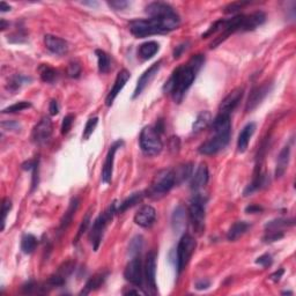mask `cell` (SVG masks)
<instances>
[{
	"instance_id": "18",
	"label": "cell",
	"mask_w": 296,
	"mask_h": 296,
	"mask_svg": "<svg viewBox=\"0 0 296 296\" xmlns=\"http://www.w3.org/2000/svg\"><path fill=\"white\" fill-rule=\"evenodd\" d=\"M156 211L151 205H145L134 215V222L141 228H151L155 224Z\"/></svg>"
},
{
	"instance_id": "13",
	"label": "cell",
	"mask_w": 296,
	"mask_h": 296,
	"mask_svg": "<svg viewBox=\"0 0 296 296\" xmlns=\"http://www.w3.org/2000/svg\"><path fill=\"white\" fill-rule=\"evenodd\" d=\"M124 145L123 140H117L109 147V151L105 156V161L102 169V182L108 184L111 182L112 171H114V163H115V155L118 149Z\"/></svg>"
},
{
	"instance_id": "8",
	"label": "cell",
	"mask_w": 296,
	"mask_h": 296,
	"mask_svg": "<svg viewBox=\"0 0 296 296\" xmlns=\"http://www.w3.org/2000/svg\"><path fill=\"white\" fill-rule=\"evenodd\" d=\"M74 269H75V263H73L71 261H68L66 263H64L63 265H60L59 269L57 270V272L53 273L44 284L46 293L50 290H52V288L64 286L65 283H66L67 278L73 273Z\"/></svg>"
},
{
	"instance_id": "22",
	"label": "cell",
	"mask_w": 296,
	"mask_h": 296,
	"mask_svg": "<svg viewBox=\"0 0 296 296\" xmlns=\"http://www.w3.org/2000/svg\"><path fill=\"white\" fill-rule=\"evenodd\" d=\"M175 12H176V10L174 9L173 6H170L169 3L162 2V1L151 2L148 3L147 7H146V13L148 14L149 17L169 15V14H173Z\"/></svg>"
},
{
	"instance_id": "6",
	"label": "cell",
	"mask_w": 296,
	"mask_h": 296,
	"mask_svg": "<svg viewBox=\"0 0 296 296\" xmlns=\"http://www.w3.org/2000/svg\"><path fill=\"white\" fill-rule=\"evenodd\" d=\"M197 242L190 234H184L181 237L178 246L175 250V258L174 264L177 270V274H180L184 271L186 266H188L190 259H191L193 252L196 250Z\"/></svg>"
},
{
	"instance_id": "34",
	"label": "cell",
	"mask_w": 296,
	"mask_h": 296,
	"mask_svg": "<svg viewBox=\"0 0 296 296\" xmlns=\"http://www.w3.org/2000/svg\"><path fill=\"white\" fill-rule=\"evenodd\" d=\"M38 72L42 81L45 83H53L58 78V71L56 68L51 67L49 64L39 65Z\"/></svg>"
},
{
	"instance_id": "17",
	"label": "cell",
	"mask_w": 296,
	"mask_h": 296,
	"mask_svg": "<svg viewBox=\"0 0 296 296\" xmlns=\"http://www.w3.org/2000/svg\"><path fill=\"white\" fill-rule=\"evenodd\" d=\"M130 78H131V74L127 69L124 68L122 71L118 72V74L116 76L114 86H112V88L107 95V98H105V104H107L108 107H111L112 103H114V101L116 100V97L118 96L120 90L124 88V86L126 85V82L129 81Z\"/></svg>"
},
{
	"instance_id": "57",
	"label": "cell",
	"mask_w": 296,
	"mask_h": 296,
	"mask_svg": "<svg viewBox=\"0 0 296 296\" xmlns=\"http://www.w3.org/2000/svg\"><path fill=\"white\" fill-rule=\"evenodd\" d=\"M82 5H88V6H91V7H96L98 3L96 2V1H93V2H87V1H83V2H81Z\"/></svg>"
},
{
	"instance_id": "12",
	"label": "cell",
	"mask_w": 296,
	"mask_h": 296,
	"mask_svg": "<svg viewBox=\"0 0 296 296\" xmlns=\"http://www.w3.org/2000/svg\"><path fill=\"white\" fill-rule=\"evenodd\" d=\"M273 85L271 82H265L261 86H256L251 89V93L248 98V102L246 104V111L250 112L255 110L259 104L264 101V98L270 94V91L272 90Z\"/></svg>"
},
{
	"instance_id": "3",
	"label": "cell",
	"mask_w": 296,
	"mask_h": 296,
	"mask_svg": "<svg viewBox=\"0 0 296 296\" xmlns=\"http://www.w3.org/2000/svg\"><path fill=\"white\" fill-rule=\"evenodd\" d=\"M175 185H176V181H175L174 170L162 169L155 174L151 183V186L145 193L149 198L158 200L167 196Z\"/></svg>"
},
{
	"instance_id": "53",
	"label": "cell",
	"mask_w": 296,
	"mask_h": 296,
	"mask_svg": "<svg viewBox=\"0 0 296 296\" xmlns=\"http://www.w3.org/2000/svg\"><path fill=\"white\" fill-rule=\"evenodd\" d=\"M284 273H285L284 270H283V269H280L279 271H276L274 273H272L271 276H270L269 279H270V280H272L273 283H278V281H279V280L281 279V277L284 276Z\"/></svg>"
},
{
	"instance_id": "4",
	"label": "cell",
	"mask_w": 296,
	"mask_h": 296,
	"mask_svg": "<svg viewBox=\"0 0 296 296\" xmlns=\"http://www.w3.org/2000/svg\"><path fill=\"white\" fill-rule=\"evenodd\" d=\"M207 197L199 191L196 192L189 204V219L197 234H203L205 229Z\"/></svg>"
},
{
	"instance_id": "51",
	"label": "cell",
	"mask_w": 296,
	"mask_h": 296,
	"mask_svg": "<svg viewBox=\"0 0 296 296\" xmlns=\"http://www.w3.org/2000/svg\"><path fill=\"white\" fill-rule=\"evenodd\" d=\"M49 112L51 116H56L59 112V104L57 100H51L49 104Z\"/></svg>"
},
{
	"instance_id": "29",
	"label": "cell",
	"mask_w": 296,
	"mask_h": 296,
	"mask_svg": "<svg viewBox=\"0 0 296 296\" xmlns=\"http://www.w3.org/2000/svg\"><path fill=\"white\" fill-rule=\"evenodd\" d=\"M250 228V224L247 221H237L234 224L232 227L229 228L227 233V240L230 242L239 240L241 236H243L244 234L248 232V229Z\"/></svg>"
},
{
	"instance_id": "50",
	"label": "cell",
	"mask_w": 296,
	"mask_h": 296,
	"mask_svg": "<svg viewBox=\"0 0 296 296\" xmlns=\"http://www.w3.org/2000/svg\"><path fill=\"white\" fill-rule=\"evenodd\" d=\"M264 211L261 205H257V204H251V205L246 207V213L248 214H257V213H262Z\"/></svg>"
},
{
	"instance_id": "44",
	"label": "cell",
	"mask_w": 296,
	"mask_h": 296,
	"mask_svg": "<svg viewBox=\"0 0 296 296\" xmlns=\"http://www.w3.org/2000/svg\"><path fill=\"white\" fill-rule=\"evenodd\" d=\"M10 210H12V202H10L9 198H5L2 200V205H1V215H2V219H1L2 227H1V229L2 230L5 229L6 219H7V215H8Z\"/></svg>"
},
{
	"instance_id": "46",
	"label": "cell",
	"mask_w": 296,
	"mask_h": 296,
	"mask_svg": "<svg viewBox=\"0 0 296 296\" xmlns=\"http://www.w3.org/2000/svg\"><path fill=\"white\" fill-rule=\"evenodd\" d=\"M249 1H236V2H232L225 8V13L227 14H233L239 12V10L242 8V7L249 5Z\"/></svg>"
},
{
	"instance_id": "21",
	"label": "cell",
	"mask_w": 296,
	"mask_h": 296,
	"mask_svg": "<svg viewBox=\"0 0 296 296\" xmlns=\"http://www.w3.org/2000/svg\"><path fill=\"white\" fill-rule=\"evenodd\" d=\"M266 21V15L262 10H257L249 14V15H244V21L242 25V31H252L264 23Z\"/></svg>"
},
{
	"instance_id": "9",
	"label": "cell",
	"mask_w": 296,
	"mask_h": 296,
	"mask_svg": "<svg viewBox=\"0 0 296 296\" xmlns=\"http://www.w3.org/2000/svg\"><path fill=\"white\" fill-rule=\"evenodd\" d=\"M230 136H221V134H212L205 142L198 147V152L202 155H215L222 149L227 147Z\"/></svg>"
},
{
	"instance_id": "23",
	"label": "cell",
	"mask_w": 296,
	"mask_h": 296,
	"mask_svg": "<svg viewBox=\"0 0 296 296\" xmlns=\"http://www.w3.org/2000/svg\"><path fill=\"white\" fill-rule=\"evenodd\" d=\"M108 276H109L108 271H102L94 274V276L89 278L88 281H87L85 287H83V290L80 292V295H87L91 293V292L97 291L98 288H101L102 285L105 283Z\"/></svg>"
},
{
	"instance_id": "48",
	"label": "cell",
	"mask_w": 296,
	"mask_h": 296,
	"mask_svg": "<svg viewBox=\"0 0 296 296\" xmlns=\"http://www.w3.org/2000/svg\"><path fill=\"white\" fill-rule=\"evenodd\" d=\"M131 5L129 1H125V0H114V1H108V6L111 7L112 9L115 10H123L127 8Z\"/></svg>"
},
{
	"instance_id": "39",
	"label": "cell",
	"mask_w": 296,
	"mask_h": 296,
	"mask_svg": "<svg viewBox=\"0 0 296 296\" xmlns=\"http://www.w3.org/2000/svg\"><path fill=\"white\" fill-rule=\"evenodd\" d=\"M31 108V103L28 101H20L16 102L9 107H7L5 109H2V114H15V112H20L23 111L25 109Z\"/></svg>"
},
{
	"instance_id": "56",
	"label": "cell",
	"mask_w": 296,
	"mask_h": 296,
	"mask_svg": "<svg viewBox=\"0 0 296 296\" xmlns=\"http://www.w3.org/2000/svg\"><path fill=\"white\" fill-rule=\"evenodd\" d=\"M124 294L125 295H131V294H137V295H139V294H144L142 293V292H140L139 290H137V291H134V290H129L127 292H124Z\"/></svg>"
},
{
	"instance_id": "25",
	"label": "cell",
	"mask_w": 296,
	"mask_h": 296,
	"mask_svg": "<svg viewBox=\"0 0 296 296\" xmlns=\"http://www.w3.org/2000/svg\"><path fill=\"white\" fill-rule=\"evenodd\" d=\"M255 131H256L255 123H248L247 125L243 127L239 136V139H237V151H239V153H244L247 151Z\"/></svg>"
},
{
	"instance_id": "20",
	"label": "cell",
	"mask_w": 296,
	"mask_h": 296,
	"mask_svg": "<svg viewBox=\"0 0 296 296\" xmlns=\"http://www.w3.org/2000/svg\"><path fill=\"white\" fill-rule=\"evenodd\" d=\"M44 44L46 49L52 52L53 54H65L68 51V44L65 39L58 37V36L53 35H45L44 36Z\"/></svg>"
},
{
	"instance_id": "42",
	"label": "cell",
	"mask_w": 296,
	"mask_h": 296,
	"mask_svg": "<svg viewBox=\"0 0 296 296\" xmlns=\"http://www.w3.org/2000/svg\"><path fill=\"white\" fill-rule=\"evenodd\" d=\"M285 236L284 230H266L265 236L263 237V241L265 243H273L283 239Z\"/></svg>"
},
{
	"instance_id": "14",
	"label": "cell",
	"mask_w": 296,
	"mask_h": 296,
	"mask_svg": "<svg viewBox=\"0 0 296 296\" xmlns=\"http://www.w3.org/2000/svg\"><path fill=\"white\" fill-rule=\"evenodd\" d=\"M243 95L244 89L241 88V87L230 91L227 96L222 100L220 105H219V114H225L230 116V114L237 108V105L240 104Z\"/></svg>"
},
{
	"instance_id": "16",
	"label": "cell",
	"mask_w": 296,
	"mask_h": 296,
	"mask_svg": "<svg viewBox=\"0 0 296 296\" xmlns=\"http://www.w3.org/2000/svg\"><path fill=\"white\" fill-rule=\"evenodd\" d=\"M161 64H162V60L156 61V63L153 64L151 67L147 68L144 73H142L140 78L138 79L136 89H134L133 98H137L139 96V95H140L142 93V91H144L146 89V87H147L149 85V83L152 82V80L155 78V75L158 74L159 71H160Z\"/></svg>"
},
{
	"instance_id": "41",
	"label": "cell",
	"mask_w": 296,
	"mask_h": 296,
	"mask_svg": "<svg viewBox=\"0 0 296 296\" xmlns=\"http://www.w3.org/2000/svg\"><path fill=\"white\" fill-rule=\"evenodd\" d=\"M98 124V117H90V118L87 120L85 129H83L82 133V139L83 140H88L91 134L94 133L95 129H96Z\"/></svg>"
},
{
	"instance_id": "47",
	"label": "cell",
	"mask_w": 296,
	"mask_h": 296,
	"mask_svg": "<svg viewBox=\"0 0 296 296\" xmlns=\"http://www.w3.org/2000/svg\"><path fill=\"white\" fill-rule=\"evenodd\" d=\"M256 264L263 266V268L268 269V268H271L272 264H273V258L272 256L270 254H265V255H262L261 257H258L256 259Z\"/></svg>"
},
{
	"instance_id": "35",
	"label": "cell",
	"mask_w": 296,
	"mask_h": 296,
	"mask_svg": "<svg viewBox=\"0 0 296 296\" xmlns=\"http://www.w3.org/2000/svg\"><path fill=\"white\" fill-rule=\"evenodd\" d=\"M95 54L97 57V65H98V72L102 74H105L110 71L111 68V58L109 54L103 50H95Z\"/></svg>"
},
{
	"instance_id": "49",
	"label": "cell",
	"mask_w": 296,
	"mask_h": 296,
	"mask_svg": "<svg viewBox=\"0 0 296 296\" xmlns=\"http://www.w3.org/2000/svg\"><path fill=\"white\" fill-rule=\"evenodd\" d=\"M1 127L3 130H8V131H20L21 124L15 122V120H3L1 123Z\"/></svg>"
},
{
	"instance_id": "32",
	"label": "cell",
	"mask_w": 296,
	"mask_h": 296,
	"mask_svg": "<svg viewBox=\"0 0 296 296\" xmlns=\"http://www.w3.org/2000/svg\"><path fill=\"white\" fill-rule=\"evenodd\" d=\"M193 174V167L192 163H184L181 164L176 168V170H174L175 175V181H176V184H182L183 182H185L189 178H191Z\"/></svg>"
},
{
	"instance_id": "36",
	"label": "cell",
	"mask_w": 296,
	"mask_h": 296,
	"mask_svg": "<svg viewBox=\"0 0 296 296\" xmlns=\"http://www.w3.org/2000/svg\"><path fill=\"white\" fill-rule=\"evenodd\" d=\"M37 244L38 240L34 235H31V234H24L22 239H21V250L25 255H30L37 248Z\"/></svg>"
},
{
	"instance_id": "55",
	"label": "cell",
	"mask_w": 296,
	"mask_h": 296,
	"mask_svg": "<svg viewBox=\"0 0 296 296\" xmlns=\"http://www.w3.org/2000/svg\"><path fill=\"white\" fill-rule=\"evenodd\" d=\"M10 10V6L7 5L5 1H1L0 2V12L5 13V12H9Z\"/></svg>"
},
{
	"instance_id": "40",
	"label": "cell",
	"mask_w": 296,
	"mask_h": 296,
	"mask_svg": "<svg viewBox=\"0 0 296 296\" xmlns=\"http://www.w3.org/2000/svg\"><path fill=\"white\" fill-rule=\"evenodd\" d=\"M90 215H91L90 211H88V212H87V214L85 215V218L82 219L81 225H80V227L78 229V233H76V236L74 237V240H73V244H74V246L78 244L80 239H81V236L87 232V229H88L89 225H90Z\"/></svg>"
},
{
	"instance_id": "54",
	"label": "cell",
	"mask_w": 296,
	"mask_h": 296,
	"mask_svg": "<svg viewBox=\"0 0 296 296\" xmlns=\"http://www.w3.org/2000/svg\"><path fill=\"white\" fill-rule=\"evenodd\" d=\"M186 50V44L185 43H183V44L176 46V49L174 51V58L176 59V58H180L181 54L183 53V51Z\"/></svg>"
},
{
	"instance_id": "33",
	"label": "cell",
	"mask_w": 296,
	"mask_h": 296,
	"mask_svg": "<svg viewBox=\"0 0 296 296\" xmlns=\"http://www.w3.org/2000/svg\"><path fill=\"white\" fill-rule=\"evenodd\" d=\"M30 81H31V78H29V76H25L23 74H15L10 76L6 88L7 90L15 93V91L21 89L24 85H27V83H29Z\"/></svg>"
},
{
	"instance_id": "27",
	"label": "cell",
	"mask_w": 296,
	"mask_h": 296,
	"mask_svg": "<svg viewBox=\"0 0 296 296\" xmlns=\"http://www.w3.org/2000/svg\"><path fill=\"white\" fill-rule=\"evenodd\" d=\"M291 145H286L285 147L281 149L279 156H278L277 160V169H276V176L281 177L285 174V171L288 168V164H290L291 160Z\"/></svg>"
},
{
	"instance_id": "1",
	"label": "cell",
	"mask_w": 296,
	"mask_h": 296,
	"mask_svg": "<svg viewBox=\"0 0 296 296\" xmlns=\"http://www.w3.org/2000/svg\"><path fill=\"white\" fill-rule=\"evenodd\" d=\"M204 63H205V56L196 54L188 63L178 66L163 86L164 93L170 94L176 103H181Z\"/></svg>"
},
{
	"instance_id": "19",
	"label": "cell",
	"mask_w": 296,
	"mask_h": 296,
	"mask_svg": "<svg viewBox=\"0 0 296 296\" xmlns=\"http://www.w3.org/2000/svg\"><path fill=\"white\" fill-rule=\"evenodd\" d=\"M208 178H210V174H208V168L206 163H200L195 171V174H192L191 176V189L193 191L198 192L202 190L204 186L207 184Z\"/></svg>"
},
{
	"instance_id": "37",
	"label": "cell",
	"mask_w": 296,
	"mask_h": 296,
	"mask_svg": "<svg viewBox=\"0 0 296 296\" xmlns=\"http://www.w3.org/2000/svg\"><path fill=\"white\" fill-rule=\"evenodd\" d=\"M294 219H276L266 224L265 229L266 230H283L285 227H290V226H294Z\"/></svg>"
},
{
	"instance_id": "11",
	"label": "cell",
	"mask_w": 296,
	"mask_h": 296,
	"mask_svg": "<svg viewBox=\"0 0 296 296\" xmlns=\"http://www.w3.org/2000/svg\"><path fill=\"white\" fill-rule=\"evenodd\" d=\"M52 120L49 117H43L32 129L31 140L36 145H44L45 142L49 141V139L52 136Z\"/></svg>"
},
{
	"instance_id": "5",
	"label": "cell",
	"mask_w": 296,
	"mask_h": 296,
	"mask_svg": "<svg viewBox=\"0 0 296 296\" xmlns=\"http://www.w3.org/2000/svg\"><path fill=\"white\" fill-rule=\"evenodd\" d=\"M115 213H117L116 202L112 203L110 207H109L104 213L98 215V217L95 219V221L93 222V226H91L90 233H89V241L94 251H97L98 248H100L102 239H103V235L105 232V228H107L109 222L112 220Z\"/></svg>"
},
{
	"instance_id": "2",
	"label": "cell",
	"mask_w": 296,
	"mask_h": 296,
	"mask_svg": "<svg viewBox=\"0 0 296 296\" xmlns=\"http://www.w3.org/2000/svg\"><path fill=\"white\" fill-rule=\"evenodd\" d=\"M181 17L175 12L169 15L154 16L144 20H133L129 24L130 31L138 38H144L147 36L167 34L180 27Z\"/></svg>"
},
{
	"instance_id": "38",
	"label": "cell",
	"mask_w": 296,
	"mask_h": 296,
	"mask_svg": "<svg viewBox=\"0 0 296 296\" xmlns=\"http://www.w3.org/2000/svg\"><path fill=\"white\" fill-rule=\"evenodd\" d=\"M144 247V239L142 236L137 235L134 236L132 240L130 241L129 244V255L131 257H136V256H140V252Z\"/></svg>"
},
{
	"instance_id": "10",
	"label": "cell",
	"mask_w": 296,
	"mask_h": 296,
	"mask_svg": "<svg viewBox=\"0 0 296 296\" xmlns=\"http://www.w3.org/2000/svg\"><path fill=\"white\" fill-rule=\"evenodd\" d=\"M124 278L130 284L134 285V286H142V283H144V268H142L140 256L132 257V259L127 263L125 271H124Z\"/></svg>"
},
{
	"instance_id": "58",
	"label": "cell",
	"mask_w": 296,
	"mask_h": 296,
	"mask_svg": "<svg viewBox=\"0 0 296 296\" xmlns=\"http://www.w3.org/2000/svg\"><path fill=\"white\" fill-rule=\"evenodd\" d=\"M7 24H8V25H9V23H7L5 20H3V19H1V27H0V28H1V30H5V29H6V27H7Z\"/></svg>"
},
{
	"instance_id": "28",
	"label": "cell",
	"mask_w": 296,
	"mask_h": 296,
	"mask_svg": "<svg viewBox=\"0 0 296 296\" xmlns=\"http://www.w3.org/2000/svg\"><path fill=\"white\" fill-rule=\"evenodd\" d=\"M160 50V44L155 41H149V42H145L139 46L138 49V56L141 58L142 60H148L151 59L158 53V51Z\"/></svg>"
},
{
	"instance_id": "15",
	"label": "cell",
	"mask_w": 296,
	"mask_h": 296,
	"mask_svg": "<svg viewBox=\"0 0 296 296\" xmlns=\"http://www.w3.org/2000/svg\"><path fill=\"white\" fill-rule=\"evenodd\" d=\"M144 274L146 284L153 294L156 293V254L155 251H151L146 257Z\"/></svg>"
},
{
	"instance_id": "26",
	"label": "cell",
	"mask_w": 296,
	"mask_h": 296,
	"mask_svg": "<svg viewBox=\"0 0 296 296\" xmlns=\"http://www.w3.org/2000/svg\"><path fill=\"white\" fill-rule=\"evenodd\" d=\"M171 227L177 234L184 232L186 227V212L182 205L175 208L174 213L171 215Z\"/></svg>"
},
{
	"instance_id": "45",
	"label": "cell",
	"mask_w": 296,
	"mask_h": 296,
	"mask_svg": "<svg viewBox=\"0 0 296 296\" xmlns=\"http://www.w3.org/2000/svg\"><path fill=\"white\" fill-rule=\"evenodd\" d=\"M80 74H81V66H80V64L76 63V61H71L67 67V75L69 78L76 79L79 78Z\"/></svg>"
},
{
	"instance_id": "24",
	"label": "cell",
	"mask_w": 296,
	"mask_h": 296,
	"mask_svg": "<svg viewBox=\"0 0 296 296\" xmlns=\"http://www.w3.org/2000/svg\"><path fill=\"white\" fill-rule=\"evenodd\" d=\"M79 204H80L79 198H76V197H75V198H72L71 202H69L67 211L65 212L63 218H61L59 227H58V233H59V234L64 233L65 230H66L69 227V225L72 224L73 218H74L76 211H78Z\"/></svg>"
},
{
	"instance_id": "30",
	"label": "cell",
	"mask_w": 296,
	"mask_h": 296,
	"mask_svg": "<svg viewBox=\"0 0 296 296\" xmlns=\"http://www.w3.org/2000/svg\"><path fill=\"white\" fill-rule=\"evenodd\" d=\"M145 196H146L145 192H142V191L134 192V193H132V195H130L125 200H124V202L120 203V205L118 207H117V213L122 214V213H124V212H126L127 210H129V208L136 206L137 204L142 202V199H144Z\"/></svg>"
},
{
	"instance_id": "7",
	"label": "cell",
	"mask_w": 296,
	"mask_h": 296,
	"mask_svg": "<svg viewBox=\"0 0 296 296\" xmlns=\"http://www.w3.org/2000/svg\"><path fill=\"white\" fill-rule=\"evenodd\" d=\"M139 144L142 153L147 156L159 155L163 148L160 133L153 126H146L142 129L139 137Z\"/></svg>"
},
{
	"instance_id": "31",
	"label": "cell",
	"mask_w": 296,
	"mask_h": 296,
	"mask_svg": "<svg viewBox=\"0 0 296 296\" xmlns=\"http://www.w3.org/2000/svg\"><path fill=\"white\" fill-rule=\"evenodd\" d=\"M212 124V115L210 111H202L200 114L197 116V118L195 120L192 125V132L193 133H199L202 131L206 130L208 126Z\"/></svg>"
},
{
	"instance_id": "52",
	"label": "cell",
	"mask_w": 296,
	"mask_h": 296,
	"mask_svg": "<svg viewBox=\"0 0 296 296\" xmlns=\"http://www.w3.org/2000/svg\"><path fill=\"white\" fill-rule=\"evenodd\" d=\"M211 286V283H210V280H199V281H197L196 283V288L198 291H204V290H207L208 287Z\"/></svg>"
},
{
	"instance_id": "43",
	"label": "cell",
	"mask_w": 296,
	"mask_h": 296,
	"mask_svg": "<svg viewBox=\"0 0 296 296\" xmlns=\"http://www.w3.org/2000/svg\"><path fill=\"white\" fill-rule=\"evenodd\" d=\"M73 122H74V115L73 114H68L64 117L63 123H61V127H60V132L63 136H66L69 131H71Z\"/></svg>"
}]
</instances>
